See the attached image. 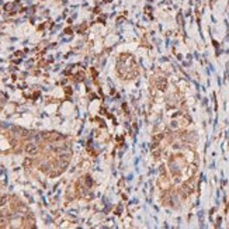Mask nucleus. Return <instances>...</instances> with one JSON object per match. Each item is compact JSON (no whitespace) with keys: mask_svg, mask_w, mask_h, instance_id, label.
<instances>
[{"mask_svg":"<svg viewBox=\"0 0 229 229\" xmlns=\"http://www.w3.org/2000/svg\"><path fill=\"white\" fill-rule=\"evenodd\" d=\"M25 152L28 153L30 156H35L38 153V145L35 143H27L25 145Z\"/></svg>","mask_w":229,"mask_h":229,"instance_id":"nucleus-1","label":"nucleus"}]
</instances>
